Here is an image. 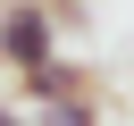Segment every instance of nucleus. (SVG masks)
<instances>
[{
	"label": "nucleus",
	"mask_w": 134,
	"mask_h": 126,
	"mask_svg": "<svg viewBox=\"0 0 134 126\" xmlns=\"http://www.w3.org/2000/svg\"><path fill=\"white\" fill-rule=\"evenodd\" d=\"M59 59V0H0V67L25 76Z\"/></svg>",
	"instance_id": "1"
},
{
	"label": "nucleus",
	"mask_w": 134,
	"mask_h": 126,
	"mask_svg": "<svg viewBox=\"0 0 134 126\" xmlns=\"http://www.w3.org/2000/svg\"><path fill=\"white\" fill-rule=\"evenodd\" d=\"M42 126H100V101H92V92H67V101L42 109Z\"/></svg>",
	"instance_id": "3"
},
{
	"label": "nucleus",
	"mask_w": 134,
	"mask_h": 126,
	"mask_svg": "<svg viewBox=\"0 0 134 126\" xmlns=\"http://www.w3.org/2000/svg\"><path fill=\"white\" fill-rule=\"evenodd\" d=\"M0 126H42V118H25V109H8V101H0Z\"/></svg>",
	"instance_id": "4"
},
{
	"label": "nucleus",
	"mask_w": 134,
	"mask_h": 126,
	"mask_svg": "<svg viewBox=\"0 0 134 126\" xmlns=\"http://www.w3.org/2000/svg\"><path fill=\"white\" fill-rule=\"evenodd\" d=\"M34 109H50V101H67V92H92V76L75 67V59H42V67H25V84H17Z\"/></svg>",
	"instance_id": "2"
}]
</instances>
